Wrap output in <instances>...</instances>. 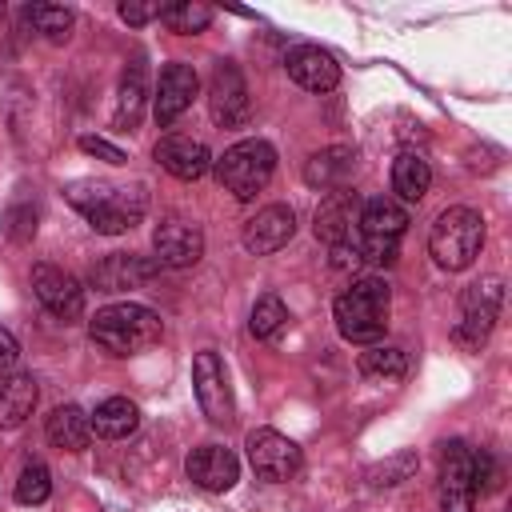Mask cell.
Instances as JSON below:
<instances>
[{
	"label": "cell",
	"mask_w": 512,
	"mask_h": 512,
	"mask_svg": "<svg viewBox=\"0 0 512 512\" xmlns=\"http://www.w3.org/2000/svg\"><path fill=\"white\" fill-rule=\"evenodd\" d=\"M28 24L44 36V40H52V44H64L68 40V32H72V8H64V4H28Z\"/></svg>",
	"instance_id": "obj_27"
},
{
	"label": "cell",
	"mask_w": 512,
	"mask_h": 512,
	"mask_svg": "<svg viewBox=\"0 0 512 512\" xmlns=\"http://www.w3.org/2000/svg\"><path fill=\"white\" fill-rule=\"evenodd\" d=\"M32 292L36 300L56 316V320H76L84 312V288L72 272L56 264H36L32 268Z\"/></svg>",
	"instance_id": "obj_12"
},
{
	"label": "cell",
	"mask_w": 512,
	"mask_h": 512,
	"mask_svg": "<svg viewBox=\"0 0 512 512\" xmlns=\"http://www.w3.org/2000/svg\"><path fill=\"white\" fill-rule=\"evenodd\" d=\"M196 92H200V76H196V68H192V64H168V68L160 72V80H156V100H152L156 124L168 128L180 112L192 108Z\"/></svg>",
	"instance_id": "obj_16"
},
{
	"label": "cell",
	"mask_w": 512,
	"mask_h": 512,
	"mask_svg": "<svg viewBox=\"0 0 512 512\" xmlns=\"http://www.w3.org/2000/svg\"><path fill=\"white\" fill-rule=\"evenodd\" d=\"M416 452H396L392 460H384V464H372L368 468V484L372 488H392V484H400V480H408L412 472H416Z\"/></svg>",
	"instance_id": "obj_32"
},
{
	"label": "cell",
	"mask_w": 512,
	"mask_h": 512,
	"mask_svg": "<svg viewBox=\"0 0 512 512\" xmlns=\"http://www.w3.org/2000/svg\"><path fill=\"white\" fill-rule=\"evenodd\" d=\"M284 68H288V76H292L300 88H308V92H332V88L340 84V64H336V56L324 52V48H316V44H296V48L284 56Z\"/></svg>",
	"instance_id": "obj_18"
},
{
	"label": "cell",
	"mask_w": 512,
	"mask_h": 512,
	"mask_svg": "<svg viewBox=\"0 0 512 512\" xmlns=\"http://www.w3.org/2000/svg\"><path fill=\"white\" fill-rule=\"evenodd\" d=\"M208 116H212V124H220V128H240V124H248V116H252V100H248L244 72H240L232 60H220V64L212 68V80H208Z\"/></svg>",
	"instance_id": "obj_10"
},
{
	"label": "cell",
	"mask_w": 512,
	"mask_h": 512,
	"mask_svg": "<svg viewBox=\"0 0 512 512\" xmlns=\"http://www.w3.org/2000/svg\"><path fill=\"white\" fill-rule=\"evenodd\" d=\"M352 168H356V148L332 144V148H320L304 160V184L320 188V192H336V188H344Z\"/></svg>",
	"instance_id": "obj_21"
},
{
	"label": "cell",
	"mask_w": 512,
	"mask_h": 512,
	"mask_svg": "<svg viewBox=\"0 0 512 512\" xmlns=\"http://www.w3.org/2000/svg\"><path fill=\"white\" fill-rule=\"evenodd\" d=\"M88 420H92V432L96 436H104V440H128L140 428V408L128 396H108V400L96 404V412Z\"/></svg>",
	"instance_id": "obj_25"
},
{
	"label": "cell",
	"mask_w": 512,
	"mask_h": 512,
	"mask_svg": "<svg viewBox=\"0 0 512 512\" xmlns=\"http://www.w3.org/2000/svg\"><path fill=\"white\" fill-rule=\"evenodd\" d=\"M64 196L100 236H120V232L136 228L148 212V184L144 180H132V184L72 180L64 188Z\"/></svg>",
	"instance_id": "obj_1"
},
{
	"label": "cell",
	"mask_w": 512,
	"mask_h": 512,
	"mask_svg": "<svg viewBox=\"0 0 512 512\" xmlns=\"http://www.w3.org/2000/svg\"><path fill=\"white\" fill-rule=\"evenodd\" d=\"M428 184H432V168H428V160L420 152L408 148V152H400L392 160V192L404 204H420L424 192H428Z\"/></svg>",
	"instance_id": "obj_26"
},
{
	"label": "cell",
	"mask_w": 512,
	"mask_h": 512,
	"mask_svg": "<svg viewBox=\"0 0 512 512\" xmlns=\"http://www.w3.org/2000/svg\"><path fill=\"white\" fill-rule=\"evenodd\" d=\"M184 472L196 488L204 492H228L236 480H240V460L232 448L224 444H204V448H192L188 460H184Z\"/></svg>",
	"instance_id": "obj_15"
},
{
	"label": "cell",
	"mask_w": 512,
	"mask_h": 512,
	"mask_svg": "<svg viewBox=\"0 0 512 512\" xmlns=\"http://www.w3.org/2000/svg\"><path fill=\"white\" fill-rule=\"evenodd\" d=\"M248 464H252V472L260 476V480H268V484H284V480H292L296 472H300V464H304V456H300V448L284 436V432H276V428H256V432H248Z\"/></svg>",
	"instance_id": "obj_8"
},
{
	"label": "cell",
	"mask_w": 512,
	"mask_h": 512,
	"mask_svg": "<svg viewBox=\"0 0 512 512\" xmlns=\"http://www.w3.org/2000/svg\"><path fill=\"white\" fill-rule=\"evenodd\" d=\"M16 364H20V344H16V336L8 328H0V376L16 372Z\"/></svg>",
	"instance_id": "obj_37"
},
{
	"label": "cell",
	"mask_w": 512,
	"mask_h": 512,
	"mask_svg": "<svg viewBox=\"0 0 512 512\" xmlns=\"http://www.w3.org/2000/svg\"><path fill=\"white\" fill-rule=\"evenodd\" d=\"M440 512H472L476 480H472V448L464 440H448L440 452V480H436Z\"/></svg>",
	"instance_id": "obj_9"
},
{
	"label": "cell",
	"mask_w": 512,
	"mask_h": 512,
	"mask_svg": "<svg viewBox=\"0 0 512 512\" xmlns=\"http://www.w3.org/2000/svg\"><path fill=\"white\" fill-rule=\"evenodd\" d=\"M292 232H296V212H292L288 204H268V208H260V212L244 224L240 244H244L252 256H272V252H280V248L292 240Z\"/></svg>",
	"instance_id": "obj_14"
},
{
	"label": "cell",
	"mask_w": 512,
	"mask_h": 512,
	"mask_svg": "<svg viewBox=\"0 0 512 512\" xmlns=\"http://www.w3.org/2000/svg\"><path fill=\"white\" fill-rule=\"evenodd\" d=\"M192 388H196L200 412H204L212 424H232V412H236V404H232V384H228L224 360H220L212 348L196 352V360H192Z\"/></svg>",
	"instance_id": "obj_11"
},
{
	"label": "cell",
	"mask_w": 512,
	"mask_h": 512,
	"mask_svg": "<svg viewBox=\"0 0 512 512\" xmlns=\"http://www.w3.org/2000/svg\"><path fill=\"white\" fill-rule=\"evenodd\" d=\"M44 432H48V440H52L56 448H64V452H84L88 440H92V420H88L84 408H76V404H60V408L48 412Z\"/></svg>",
	"instance_id": "obj_23"
},
{
	"label": "cell",
	"mask_w": 512,
	"mask_h": 512,
	"mask_svg": "<svg viewBox=\"0 0 512 512\" xmlns=\"http://www.w3.org/2000/svg\"><path fill=\"white\" fill-rule=\"evenodd\" d=\"M80 148H84L88 156L104 160V164H124V160H128L124 148H116V144H108V140H100V136H80Z\"/></svg>",
	"instance_id": "obj_36"
},
{
	"label": "cell",
	"mask_w": 512,
	"mask_h": 512,
	"mask_svg": "<svg viewBox=\"0 0 512 512\" xmlns=\"http://www.w3.org/2000/svg\"><path fill=\"white\" fill-rule=\"evenodd\" d=\"M500 304H504V280L500 276H484V280L468 284L460 296V320L452 328V340L460 348H480L496 328Z\"/></svg>",
	"instance_id": "obj_7"
},
{
	"label": "cell",
	"mask_w": 512,
	"mask_h": 512,
	"mask_svg": "<svg viewBox=\"0 0 512 512\" xmlns=\"http://www.w3.org/2000/svg\"><path fill=\"white\" fill-rule=\"evenodd\" d=\"M144 96H148V88H144V64L132 60V64L124 68V76H120L116 108H112V124H116L120 132H132V128L140 124V116H144Z\"/></svg>",
	"instance_id": "obj_24"
},
{
	"label": "cell",
	"mask_w": 512,
	"mask_h": 512,
	"mask_svg": "<svg viewBox=\"0 0 512 512\" xmlns=\"http://www.w3.org/2000/svg\"><path fill=\"white\" fill-rule=\"evenodd\" d=\"M160 20L180 36H196V32H204L212 24V8L200 4V0H180V4H164Z\"/></svg>",
	"instance_id": "obj_29"
},
{
	"label": "cell",
	"mask_w": 512,
	"mask_h": 512,
	"mask_svg": "<svg viewBox=\"0 0 512 512\" xmlns=\"http://www.w3.org/2000/svg\"><path fill=\"white\" fill-rule=\"evenodd\" d=\"M88 336L112 356H136L164 336V324L144 304H108L92 316Z\"/></svg>",
	"instance_id": "obj_3"
},
{
	"label": "cell",
	"mask_w": 512,
	"mask_h": 512,
	"mask_svg": "<svg viewBox=\"0 0 512 512\" xmlns=\"http://www.w3.org/2000/svg\"><path fill=\"white\" fill-rule=\"evenodd\" d=\"M48 496H52V472H48L40 460L24 464V472L16 476V500L28 504V508H36V504H44Z\"/></svg>",
	"instance_id": "obj_31"
},
{
	"label": "cell",
	"mask_w": 512,
	"mask_h": 512,
	"mask_svg": "<svg viewBox=\"0 0 512 512\" xmlns=\"http://www.w3.org/2000/svg\"><path fill=\"white\" fill-rule=\"evenodd\" d=\"M284 324H288V308H284V300H280V296H260V300L252 304L248 332H252L256 340H272Z\"/></svg>",
	"instance_id": "obj_30"
},
{
	"label": "cell",
	"mask_w": 512,
	"mask_h": 512,
	"mask_svg": "<svg viewBox=\"0 0 512 512\" xmlns=\"http://www.w3.org/2000/svg\"><path fill=\"white\" fill-rule=\"evenodd\" d=\"M0 20H4V0H0Z\"/></svg>",
	"instance_id": "obj_38"
},
{
	"label": "cell",
	"mask_w": 512,
	"mask_h": 512,
	"mask_svg": "<svg viewBox=\"0 0 512 512\" xmlns=\"http://www.w3.org/2000/svg\"><path fill=\"white\" fill-rule=\"evenodd\" d=\"M212 164H216V180H220L224 192H232L236 200H252L276 172V148L268 140L252 136V140H236Z\"/></svg>",
	"instance_id": "obj_5"
},
{
	"label": "cell",
	"mask_w": 512,
	"mask_h": 512,
	"mask_svg": "<svg viewBox=\"0 0 512 512\" xmlns=\"http://www.w3.org/2000/svg\"><path fill=\"white\" fill-rule=\"evenodd\" d=\"M360 372L368 380H400L408 372V356L400 348L388 344H372L368 352H360Z\"/></svg>",
	"instance_id": "obj_28"
},
{
	"label": "cell",
	"mask_w": 512,
	"mask_h": 512,
	"mask_svg": "<svg viewBox=\"0 0 512 512\" xmlns=\"http://www.w3.org/2000/svg\"><path fill=\"white\" fill-rule=\"evenodd\" d=\"M4 232H8V240H16V244L32 240V236H36V208H32V204H12V208L4 212Z\"/></svg>",
	"instance_id": "obj_33"
},
{
	"label": "cell",
	"mask_w": 512,
	"mask_h": 512,
	"mask_svg": "<svg viewBox=\"0 0 512 512\" xmlns=\"http://www.w3.org/2000/svg\"><path fill=\"white\" fill-rule=\"evenodd\" d=\"M356 216H360V200H356V192H348V188H336V192H328L324 200H320V208H316V240H324L328 248H336V244H348L352 240V228H356Z\"/></svg>",
	"instance_id": "obj_19"
},
{
	"label": "cell",
	"mask_w": 512,
	"mask_h": 512,
	"mask_svg": "<svg viewBox=\"0 0 512 512\" xmlns=\"http://www.w3.org/2000/svg\"><path fill=\"white\" fill-rule=\"evenodd\" d=\"M160 12H164V4H144V0H124L120 4V20L132 24V28H140L148 20H160Z\"/></svg>",
	"instance_id": "obj_35"
},
{
	"label": "cell",
	"mask_w": 512,
	"mask_h": 512,
	"mask_svg": "<svg viewBox=\"0 0 512 512\" xmlns=\"http://www.w3.org/2000/svg\"><path fill=\"white\" fill-rule=\"evenodd\" d=\"M36 396H40V388L28 372H4L0 376V432L20 428L32 416Z\"/></svg>",
	"instance_id": "obj_22"
},
{
	"label": "cell",
	"mask_w": 512,
	"mask_h": 512,
	"mask_svg": "<svg viewBox=\"0 0 512 512\" xmlns=\"http://www.w3.org/2000/svg\"><path fill=\"white\" fill-rule=\"evenodd\" d=\"M472 480H476V492H480V496L500 488V464L492 460V452L472 448Z\"/></svg>",
	"instance_id": "obj_34"
},
{
	"label": "cell",
	"mask_w": 512,
	"mask_h": 512,
	"mask_svg": "<svg viewBox=\"0 0 512 512\" xmlns=\"http://www.w3.org/2000/svg\"><path fill=\"white\" fill-rule=\"evenodd\" d=\"M388 312H392V288L380 280V276H360L352 280L336 304H332V316H336V332L348 340V344H376L384 340L388 332Z\"/></svg>",
	"instance_id": "obj_2"
},
{
	"label": "cell",
	"mask_w": 512,
	"mask_h": 512,
	"mask_svg": "<svg viewBox=\"0 0 512 512\" xmlns=\"http://www.w3.org/2000/svg\"><path fill=\"white\" fill-rule=\"evenodd\" d=\"M480 248H484V216L476 208L456 204V208H444L436 216V224L428 232V252L440 268L464 272L476 264Z\"/></svg>",
	"instance_id": "obj_4"
},
{
	"label": "cell",
	"mask_w": 512,
	"mask_h": 512,
	"mask_svg": "<svg viewBox=\"0 0 512 512\" xmlns=\"http://www.w3.org/2000/svg\"><path fill=\"white\" fill-rule=\"evenodd\" d=\"M156 260H144V256H128V252H112L104 260L92 264L88 280L96 292H128V288H140L156 276Z\"/></svg>",
	"instance_id": "obj_17"
},
{
	"label": "cell",
	"mask_w": 512,
	"mask_h": 512,
	"mask_svg": "<svg viewBox=\"0 0 512 512\" xmlns=\"http://www.w3.org/2000/svg\"><path fill=\"white\" fill-rule=\"evenodd\" d=\"M152 252L160 268H192L204 256V232L188 220H160L152 232Z\"/></svg>",
	"instance_id": "obj_13"
},
{
	"label": "cell",
	"mask_w": 512,
	"mask_h": 512,
	"mask_svg": "<svg viewBox=\"0 0 512 512\" xmlns=\"http://www.w3.org/2000/svg\"><path fill=\"white\" fill-rule=\"evenodd\" d=\"M408 228V212L388 200V196H376V200H364L360 204V216H356V232H360V260L368 264H392L396 260V244Z\"/></svg>",
	"instance_id": "obj_6"
},
{
	"label": "cell",
	"mask_w": 512,
	"mask_h": 512,
	"mask_svg": "<svg viewBox=\"0 0 512 512\" xmlns=\"http://www.w3.org/2000/svg\"><path fill=\"white\" fill-rule=\"evenodd\" d=\"M156 164L176 180H200L212 168V152L192 136H164L156 144Z\"/></svg>",
	"instance_id": "obj_20"
}]
</instances>
